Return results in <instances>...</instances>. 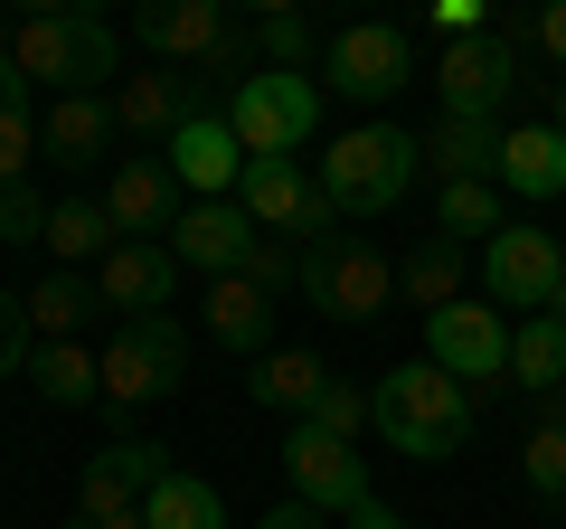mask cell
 Listing matches in <instances>:
<instances>
[{"instance_id":"cell-1","label":"cell","mask_w":566,"mask_h":529,"mask_svg":"<svg viewBox=\"0 0 566 529\" xmlns=\"http://www.w3.org/2000/svg\"><path fill=\"white\" fill-rule=\"evenodd\" d=\"M472 416H482V397H472L463 378H444L434 360H406V369H387V378L368 387V426H378L406 464H444V454H463L472 445Z\"/></svg>"},{"instance_id":"cell-2","label":"cell","mask_w":566,"mask_h":529,"mask_svg":"<svg viewBox=\"0 0 566 529\" xmlns=\"http://www.w3.org/2000/svg\"><path fill=\"white\" fill-rule=\"evenodd\" d=\"M416 180H424V133H406V123H359L322 152V189L340 218H387V208H406Z\"/></svg>"},{"instance_id":"cell-3","label":"cell","mask_w":566,"mask_h":529,"mask_svg":"<svg viewBox=\"0 0 566 529\" xmlns=\"http://www.w3.org/2000/svg\"><path fill=\"white\" fill-rule=\"evenodd\" d=\"M10 58H20L29 85H57V95H104V76H114V29L95 20V10H29L20 29H10Z\"/></svg>"},{"instance_id":"cell-4","label":"cell","mask_w":566,"mask_h":529,"mask_svg":"<svg viewBox=\"0 0 566 529\" xmlns=\"http://www.w3.org/2000/svg\"><path fill=\"white\" fill-rule=\"evenodd\" d=\"M227 133L245 143V162H264V152H293L322 133V85L312 76H293V66H255V76L227 95Z\"/></svg>"},{"instance_id":"cell-5","label":"cell","mask_w":566,"mask_h":529,"mask_svg":"<svg viewBox=\"0 0 566 529\" xmlns=\"http://www.w3.org/2000/svg\"><path fill=\"white\" fill-rule=\"evenodd\" d=\"M303 293H312L322 322H378V312L397 303V264H387L368 237L331 227L322 246H303Z\"/></svg>"},{"instance_id":"cell-6","label":"cell","mask_w":566,"mask_h":529,"mask_svg":"<svg viewBox=\"0 0 566 529\" xmlns=\"http://www.w3.org/2000/svg\"><path fill=\"white\" fill-rule=\"evenodd\" d=\"M95 360H104V407H151V397H170V387L189 378V331L170 322V312H142V322H123Z\"/></svg>"},{"instance_id":"cell-7","label":"cell","mask_w":566,"mask_h":529,"mask_svg":"<svg viewBox=\"0 0 566 529\" xmlns=\"http://www.w3.org/2000/svg\"><path fill=\"white\" fill-rule=\"evenodd\" d=\"M237 208L264 227V237H303V246H322L331 227H340V208H331V189L312 180L303 162H283V152H264V162H245V180H237Z\"/></svg>"},{"instance_id":"cell-8","label":"cell","mask_w":566,"mask_h":529,"mask_svg":"<svg viewBox=\"0 0 566 529\" xmlns=\"http://www.w3.org/2000/svg\"><path fill=\"white\" fill-rule=\"evenodd\" d=\"M424 360L463 387H501L510 378V322L491 303H444V312H424Z\"/></svg>"},{"instance_id":"cell-9","label":"cell","mask_w":566,"mask_h":529,"mask_svg":"<svg viewBox=\"0 0 566 529\" xmlns=\"http://www.w3.org/2000/svg\"><path fill=\"white\" fill-rule=\"evenodd\" d=\"M104 218H114L133 246H170V227L189 218V199H180V170H170V162H151V152L114 162V170H104Z\"/></svg>"},{"instance_id":"cell-10","label":"cell","mask_w":566,"mask_h":529,"mask_svg":"<svg viewBox=\"0 0 566 529\" xmlns=\"http://www.w3.org/2000/svg\"><path fill=\"white\" fill-rule=\"evenodd\" d=\"M283 473H293V501H312L322 520L368 510V464H359V445H340V435H322V426H293Z\"/></svg>"},{"instance_id":"cell-11","label":"cell","mask_w":566,"mask_h":529,"mask_svg":"<svg viewBox=\"0 0 566 529\" xmlns=\"http://www.w3.org/2000/svg\"><path fill=\"white\" fill-rule=\"evenodd\" d=\"M133 29H142V48H151L161 66H199V76H208V66L237 48V29H245V20H227L218 0H142Z\"/></svg>"},{"instance_id":"cell-12","label":"cell","mask_w":566,"mask_h":529,"mask_svg":"<svg viewBox=\"0 0 566 529\" xmlns=\"http://www.w3.org/2000/svg\"><path fill=\"white\" fill-rule=\"evenodd\" d=\"M406 76H416V48H406L397 20H359L331 39V85H340L349 104H387L406 95Z\"/></svg>"},{"instance_id":"cell-13","label":"cell","mask_w":566,"mask_h":529,"mask_svg":"<svg viewBox=\"0 0 566 529\" xmlns=\"http://www.w3.org/2000/svg\"><path fill=\"white\" fill-rule=\"evenodd\" d=\"M557 274H566V246L547 237V227H501V237L482 246V284H491V303H528V312H547V303H557Z\"/></svg>"},{"instance_id":"cell-14","label":"cell","mask_w":566,"mask_h":529,"mask_svg":"<svg viewBox=\"0 0 566 529\" xmlns=\"http://www.w3.org/2000/svg\"><path fill=\"white\" fill-rule=\"evenodd\" d=\"M170 483V454L161 445H142V435H123V445H104L95 464H85V483H76V510L85 520H133L151 491Z\"/></svg>"},{"instance_id":"cell-15","label":"cell","mask_w":566,"mask_h":529,"mask_svg":"<svg viewBox=\"0 0 566 529\" xmlns=\"http://www.w3.org/2000/svg\"><path fill=\"white\" fill-rule=\"evenodd\" d=\"M434 85H444V114H463V123H501L510 85H520V58H510V39L491 29V39H463V48H444Z\"/></svg>"},{"instance_id":"cell-16","label":"cell","mask_w":566,"mask_h":529,"mask_svg":"<svg viewBox=\"0 0 566 529\" xmlns=\"http://www.w3.org/2000/svg\"><path fill=\"white\" fill-rule=\"evenodd\" d=\"M255 237H264V227L245 218L237 199H189V218L170 227V256H180L189 274H218V284H227V274H245Z\"/></svg>"},{"instance_id":"cell-17","label":"cell","mask_w":566,"mask_h":529,"mask_svg":"<svg viewBox=\"0 0 566 529\" xmlns=\"http://www.w3.org/2000/svg\"><path fill=\"white\" fill-rule=\"evenodd\" d=\"M95 293L123 312V322H142V312H161L170 293H180V256H170V246H133V237H123L114 256L95 264Z\"/></svg>"},{"instance_id":"cell-18","label":"cell","mask_w":566,"mask_h":529,"mask_svg":"<svg viewBox=\"0 0 566 529\" xmlns=\"http://www.w3.org/2000/svg\"><path fill=\"white\" fill-rule=\"evenodd\" d=\"M170 170H180V189H199V199H227V189L245 180V143L227 133V114H189L180 133H170Z\"/></svg>"},{"instance_id":"cell-19","label":"cell","mask_w":566,"mask_h":529,"mask_svg":"<svg viewBox=\"0 0 566 529\" xmlns=\"http://www.w3.org/2000/svg\"><path fill=\"white\" fill-rule=\"evenodd\" d=\"M123 123H114V95H57L48 104V123H39V152L48 162H66V170H95V152L114 143Z\"/></svg>"},{"instance_id":"cell-20","label":"cell","mask_w":566,"mask_h":529,"mask_svg":"<svg viewBox=\"0 0 566 529\" xmlns=\"http://www.w3.org/2000/svg\"><path fill=\"white\" fill-rule=\"evenodd\" d=\"M501 189H520V199H566V133L557 123H520V133H501V170H491Z\"/></svg>"},{"instance_id":"cell-21","label":"cell","mask_w":566,"mask_h":529,"mask_svg":"<svg viewBox=\"0 0 566 529\" xmlns=\"http://www.w3.org/2000/svg\"><path fill=\"white\" fill-rule=\"evenodd\" d=\"M189 114H199V104H189V76H170V66L161 76H123L114 85V123L142 133V143H161V152H170V133H180Z\"/></svg>"},{"instance_id":"cell-22","label":"cell","mask_w":566,"mask_h":529,"mask_svg":"<svg viewBox=\"0 0 566 529\" xmlns=\"http://www.w3.org/2000/svg\"><path fill=\"white\" fill-rule=\"evenodd\" d=\"M322 387H331V369L312 360V350H264V360L245 369V397H255V407H274V416H293V426L322 407Z\"/></svg>"},{"instance_id":"cell-23","label":"cell","mask_w":566,"mask_h":529,"mask_svg":"<svg viewBox=\"0 0 566 529\" xmlns=\"http://www.w3.org/2000/svg\"><path fill=\"white\" fill-rule=\"evenodd\" d=\"M29 95H39V85H29L20 76V58H10V48H0V189H20L29 180V162H39V104H29Z\"/></svg>"},{"instance_id":"cell-24","label":"cell","mask_w":566,"mask_h":529,"mask_svg":"<svg viewBox=\"0 0 566 529\" xmlns=\"http://www.w3.org/2000/svg\"><path fill=\"white\" fill-rule=\"evenodd\" d=\"M208 331H218L237 360H264V350H274V293H255L245 274L208 284Z\"/></svg>"},{"instance_id":"cell-25","label":"cell","mask_w":566,"mask_h":529,"mask_svg":"<svg viewBox=\"0 0 566 529\" xmlns=\"http://www.w3.org/2000/svg\"><path fill=\"white\" fill-rule=\"evenodd\" d=\"M424 170H434V180H491V170H501V123L444 114L434 133H424Z\"/></svg>"},{"instance_id":"cell-26","label":"cell","mask_w":566,"mask_h":529,"mask_svg":"<svg viewBox=\"0 0 566 529\" xmlns=\"http://www.w3.org/2000/svg\"><path fill=\"white\" fill-rule=\"evenodd\" d=\"M123 246V227L104 218V199H57V218H48V256L76 274V264H104Z\"/></svg>"},{"instance_id":"cell-27","label":"cell","mask_w":566,"mask_h":529,"mask_svg":"<svg viewBox=\"0 0 566 529\" xmlns=\"http://www.w3.org/2000/svg\"><path fill=\"white\" fill-rule=\"evenodd\" d=\"M29 378H39L48 407H95V397H104V360L85 341H48L39 360H29Z\"/></svg>"},{"instance_id":"cell-28","label":"cell","mask_w":566,"mask_h":529,"mask_svg":"<svg viewBox=\"0 0 566 529\" xmlns=\"http://www.w3.org/2000/svg\"><path fill=\"white\" fill-rule=\"evenodd\" d=\"M20 303H29V331H39V350H48V341H76V331L95 322V303H104V293L85 284V274H66V264H57V274H48L39 293H20Z\"/></svg>"},{"instance_id":"cell-29","label":"cell","mask_w":566,"mask_h":529,"mask_svg":"<svg viewBox=\"0 0 566 529\" xmlns=\"http://www.w3.org/2000/svg\"><path fill=\"white\" fill-rule=\"evenodd\" d=\"M397 293H406V303H424V312L463 303V246H453V237H424V246H406V264H397Z\"/></svg>"},{"instance_id":"cell-30","label":"cell","mask_w":566,"mask_h":529,"mask_svg":"<svg viewBox=\"0 0 566 529\" xmlns=\"http://www.w3.org/2000/svg\"><path fill=\"white\" fill-rule=\"evenodd\" d=\"M566 378V322L557 312H528L510 331V387H557Z\"/></svg>"},{"instance_id":"cell-31","label":"cell","mask_w":566,"mask_h":529,"mask_svg":"<svg viewBox=\"0 0 566 529\" xmlns=\"http://www.w3.org/2000/svg\"><path fill=\"white\" fill-rule=\"evenodd\" d=\"M142 529H227V501L199 483V473H170V483L142 501Z\"/></svg>"},{"instance_id":"cell-32","label":"cell","mask_w":566,"mask_h":529,"mask_svg":"<svg viewBox=\"0 0 566 529\" xmlns=\"http://www.w3.org/2000/svg\"><path fill=\"white\" fill-rule=\"evenodd\" d=\"M434 208H444V237L453 246H472V237H501V180H444V199H434Z\"/></svg>"},{"instance_id":"cell-33","label":"cell","mask_w":566,"mask_h":529,"mask_svg":"<svg viewBox=\"0 0 566 529\" xmlns=\"http://www.w3.org/2000/svg\"><path fill=\"white\" fill-rule=\"evenodd\" d=\"M520 473H528V491H538V501H566V407L520 445Z\"/></svg>"},{"instance_id":"cell-34","label":"cell","mask_w":566,"mask_h":529,"mask_svg":"<svg viewBox=\"0 0 566 529\" xmlns=\"http://www.w3.org/2000/svg\"><path fill=\"white\" fill-rule=\"evenodd\" d=\"M255 66H293V76H303V66H312V20L264 10V20H255Z\"/></svg>"},{"instance_id":"cell-35","label":"cell","mask_w":566,"mask_h":529,"mask_svg":"<svg viewBox=\"0 0 566 529\" xmlns=\"http://www.w3.org/2000/svg\"><path fill=\"white\" fill-rule=\"evenodd\" d=\"M303 426H322V435H340V445H359V435H368V397H359L349 378H331V387H322V407H312Z\"/></svg>"},{"instance_id":"cell-36","label":"cell","mask_w":566,"mask_h":529,"mask_svg":"<svg viewBox=\"0 0 566 529\" xmlns=\"http://www.w3.org/2000/svg\"><path fill=\"white\" fill-rule=\"evenodd\" d=\"M48 218H57V208H48L29 180H20V189H0V237H10V246H29V237L48 246Z\"/></svg>"},{"instance_id":"cell-37","label":"cell","mask_w":566,"mask_h":529,"mask_svg":"<svg viewBox=\"0 0 566 529\" xmlns=\"http://www.w3.org/2000/svg\"><path fill=\"white\" fill-rule=\"evenodd\" d=\"M29 360H39V331H29V303H20V293H0V378H10V369L29 378Z\"/></svg>"},{"instance_id":"cell-38","label":"cell","mask_w":566,"mask_h":529,"mask_svg":"<svg viewBox=\"0 0 566 529\" xmlns=\"http://www.w3.org/2000/svg\"><path fill=\"white\" fill-rule=\"evenodd\" d=\"M245 284L255 293H283V284H303V256L283 237H255V256H245Z\"/></svg>"},{"instance_id":"cell-39","label":"cell","mask_w":566,"mask_h":529,"mask_svg":"<svg viewBox=\"0 0 566 529\" xmlns=\"http://www.w3.org/2000/svg\"><path fill=\"white\" fill-rule=\"evenodd\" d=\"M510 29H520V39H538L547 58L566 66V0H547V10H528V20H510Z\"/></svg>"},{"instance_id":"cell-40","label":"cell","mask_w":566,"mask_h":529,"mask_svg":"<svg viewBox=\"0 0 566 529\" xmlns=\"http://www.w3.org/2000/svg\"><path fill=\"white\" fill-rule=\"evenodd\" d=\"M255 529H331V520H322V510H312V501H274V510H264Z\"/></svg>"},{"instance_id":"cell-41","label":"cell","mask_w":566,"mask_h":529,"mask_svg":"<svg viewBox=\"0 0 566 529\" xmlns=\"http://www.w3.org/2000/svg\"><path fill=\"white\" fill-rule=\"evenodd\" d=\"M349 529H424V520H397L387 501H368V510H349Z\"/></svg>"},{"instance_id":"cell-42","label":"cell","mask_w":566,"mask_h":529,"mask_svg":"<svg viewBox=\"0 0 566 529\" xmlns=\"http://www.w3.org/2000/svg\"><path fill=\"white\" fill-rule=\"evenodd\" d=\"M66 529H142V510H133V520H85V510H76V520H66Z\"/></svg>"},{"instance_id":"cell-43","label":"cell","mask_w":566,"mask_h":529,"mask_svg":"<svg viewBox=\"0 0 566 529\" xmlns=\"http://www.w3.org/2000/svg\"><path fill=\"white\" fill-rule=\"evenodd\" d=\"M547 123H557V133H566V76H557V104H547Z\"/></svg>"},{"instance_id":"cell-44","label":"cell","mask_w":566,"mask_h":529,"mask_svg":"<svg viewBox=\"0 0 566 529\" xmlns=\"http://www.w3.org/2000/svg\"><path fill=\"white\" fill-rule=\"evenodd\" d=\"M547 312H557V322H566V274H557V303H547Z\"/></svg>"},{"instance_id":"cell-45","label":"cell","mask_w":566,"mask_h":529,"mask_svg":"<svg viewBox=\"0 0 566 529\" xmlns=\"http://www.w3.org/2000/svg\"><path fill=\"white\" fill-rule=\"evenodd\" d=\"M0 48H10V29H0Z\"/></svg>"}]
</instances>
